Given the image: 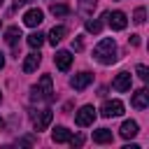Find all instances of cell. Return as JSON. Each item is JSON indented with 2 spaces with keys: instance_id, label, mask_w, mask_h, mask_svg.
I'll return each instance as SVG.
<instances>
[{
  "instance_id": "cell-25",
  "label": "cell",
  "mask_w": 149,
  "mask_h": 149,
  "mask_svg": "<svg viewBox=\"0 0 149 149\" xmlns=\"http://www.w3.org/2000/svg\"><path fill=\"white\" fill-rule=\"evenodd\" d=\"M72 47H74L77 51H81V49H84V40H81V37H77V40L72 42Z\"/></svg>"
},
{
  "instance_id": "cell-2",
  "label": "cell",
  "mask_w": 149,
  "mask_h": 149,
  "mask_svg": "<svg viewBox=\"0 0 149 149\" xmlns=\"http://www.w3.org/2000/svg\"><path fill=\"white\" fill-rule=\"evenodd\" d=\"M33 100H44L51 102L54 100V84H51V74H42L37 86L33 88Z\"/></svg>"
},
{
  "instance_id": "cell-19",
  "label": "cell",
  "mask_w": 149,
  "mask_h": 149,
  "mask_svg": "<svg viewBox=\"0 0 149 149\" xmlns=\"http://www.w3.org/2000/svg\"><path fill=\"white\" fill-rule=\"evenodd\" d=\"M49 12H51L54 16H68V14H70V7H68V5H56V2H54V5L49 7Z\"/></svg>"
},
{
  "instance_id": "cell-10",
  "label": "cell",
  "mask_w": 149,
  "mask_h": 149,
  "mask_svg": "<svg viewBox=\"0 0 149 149\" xmlns=\"http://www.w3.org/2000/svg\"><path fill=\"white\" fill-rule=\"evenodd\" d=\"M54 63H56V68H58L61 72H68L70 65H72V56H70V51H56Z\"/></svg>"
},
{
  "instance_id": "cell-23",
  "label": "cell",
  "mask_w": 149,
  "mask_h": 149,
  "mask_svg": "<svg viewBox=\"0 0 149 149\" xmlns=\"http://www.w3.org/2000/svg\"><path fill=\"white\" fill-rule=\"evenodd\" d=\"M95 2H98V0H81V9H84L86 14H91V12L95 9Z\"/></svg>"
},
{
  "instance_id": "cell-28",
  "label": "cell",
  "mask_w": 149,
  "mask_h": 149,
  "mask_svg": "<svg viewBox=\"0 0 149 149\" xmlns=\"http://www.w3.org/2000/svg\"><path fill=\"white\" fill-rule=\"evenodd\" d=\"M2 68H5V56L0 54V70H2Z\"/></svg>"
},
{
  "instance_id": "cell-14",
  "label": "cell",
  "mask_w": 149,
  "mask_h": 149,
  "mask_svg": "<svg viewBox=\"0 0 149 149\" xmlns=\"http://www.w3.org/2000/svg\"><path fill=\"white\" fill-rule=\"evenodd\" d=\"M119 133H121L123 140H130V137L137 135V123H135V121H123V126H121Z\"/></svg>"
},
{
  "instance_id": "cell-30",
  "label": "cell",
  "mask_w": 149,
  "mask_h": 149,
  "mask_svg": "<svg viewBox=\"0 0 149 149\" xmlns=\"http://www.w3.org/2000/svg\"><path fill=\"white\" fill-rule=\"evenodd\" d=\"M0 100H2V93H0Z\"/></svg>"
},
{
  "instance_id": "cell-7",
  "label": "cell",
  "mask_w": 149,
  "mask_h": 149,
  "mask_svg": "<svg viewBox=\"0 0 149 149\" xmlns=\"http://www.w3.org/2000/svg\"><path fill=\"white\" fill-rule=\"evenodd\" d=\"M42 21H44V12H42V9H37V7H33V9H28V12L23 14V23H26L28 28L40 26Z\"/></svg>"
},
{
  "instance_id": "cell-15",
  "label": "cell",
  "mask_w": 149,
  "mask_h": 149,
  "mask_svg": "<svg viewBox=\"0 0 149 149\" xmlns=\"http://www.w3.org/2000/svg\"><path fill=\"white\" fill-rule=\"evenodd\" d=\"M93 142H98V144L112 142V130H109V128H98V130H93Z\"/></svg>"
},
{
  "instance_id": "cell-21",
  "label": "cell",
  "mask_w": 149,
  "mask_h": 149,
  "mask_svg": "<svg viewBox=\"0 0 149 149\" xmlns=\"http://www.w3.org/2000/svg\"><path fill=\"white\" fill-rule=\"evenodd\" d=\"M133 16H135V23H144V16H147V9H144V7H137Z\"/></svg>"
},
{
  "instance_id": "cell-6",
  "label": "cell",
  "mask_w": 149,
  "mask_h": 149,
  "mask_svg": "<svg viewBox=\"0 0 149 149\" xmlns=\"http://www.w3.org/2000/svg\"><path fill=\"white\" fill-rule=\"evenodd\" d=\"M51 119H54V112H51V109H42V112H37V114H33V126H35V130H44V128L51 123Z\"/></svg>"
},
{
  "instance_id": "cell-11",
  "label": "cell",
  "mask_w": 149,
  "mask_h": 149,
  "mask_svg": "<svg viewBox=\"0 0 149 149\" xmlns=\"http://www.w3.org/2000/svg\"><path fill=\"white\" fill-rule=\"evenodd\" d=\"M130 105H133L135 109H144V107L149 105V93H147V88L135 91V93H133V98H130Z\"/></svg>"
},
{
  "instance_id": "cell-12",
  "label": "cell",
  "mask_w": 149,
  "mask_h": 149,
  "mask_svg": "<svg viewBox=\"0 0 149 149\" xmlns=\"http://www.w3.org/2000/svg\"><path fill=\"white\" fill-rule=\"evenodd\" d=\"M40 63H42V56H40L37 51H33V54H28V56H26V61H23V65H21V68H23V72H35Z\"/></svg>"
},
{
  "instance_id": "cell-3",
  "label": "cell",
  "mask_w": 149,
  "mask_h": 149,
  "mask_svg": "<svg viewBox=\"0 0 149 149\" xmlns=\"http://www.w3.org/2000/svg\"><path fill=\"white\" fill-rule=\"evenodd\" d=\"M93 121H95V109H93V105H84V107L74 114V123H77V126H81V128L91 126Z\"/></svg>"
},
{
  "instance_id": "cell-31",
  "label": "cell",
  "mask_w": 149,
  "mask_h": 149,
  "mask_svg": "<svg viewBox=\"0 0 149 149\" xmlns=\"http://www.w3.org/2000/svg\"><path fill=\"white\" fill-rule=\"evenodd\" d=\"M2 2H5V0H0V5H2Z\"/></svg>"
},
{
  "instance_id": "cell-8",
  "label": "cell",
  "mask_w": 149,
  "mask_h": 149,
  "mask_svg": "<svg viewBox=\"0 0 149 149\" xmlns=\"http://www.w3.org/2000/svg\"><path fill=\"white\" fill-rule=\"evenodd\" d=\"M91 81H93V74H91V72H79V74H74V77L70 79V86H72L74 91H84Z\"/></svg>"
},
{
  "instance_id": "cell-18",
  "label": "cell",
  "mask_w": 149,
  "mask_h": 149,
  "mask_svg": "<svg viewBox=\"0 0 149 149\" xmlns=\"http://www.w3.org/2000/svg\"><path fill=\"white\" fill-rule=\"evenodd\" d=\"M44 44V35L40 33V30H35V33H30L28 35V47H33V49H40Z\"/></svg>"
},
{
  "instance_id": "cell-1",
  "label": "cell",
  "mask_w": 149,
  "mask_h": 149,
  "mask_svg": "<svg viewBox=\"0 0 149 149\" xmlns=\"http://www.w3.org/2000/svg\"><path fill=\"white\" fill-rule=\"evenodd\" d=\"M93 56H95V61H100L102 65H112V63L116 61V44H114V40H112V37L100 40L98 47L93 49Z\"/></svg>"
},
{
  "instance_id": "cell-4",
  "label": "cell",
  "mask_w": 149,
  "mask_h": 149,
  "mask_svg": "<svg viewBox=\"0 0 149 149\" xmlns=\"http://www.w3.org/2000/svg\"><path fill=\"white\" fill-rule=\"evenodd\" d=\"M123 114V102L121 100H105L102 105V116L112 119V116H121Z\"/></svg>"
},
{
  "instance_id": "cell-29",
  "label": "cell",
  "mask_w": 149,
  "mask_h": 149,
  "mask_svg": "<svg viewBox=\"0 0 149 149\" xmlns=\"http://www.w3.org/2000/svg\"><path fill=\"white\" fill-rule=\"evenodd\" d=\"M2 126H5V121H2V116H0V128H2Z\"/></svg>"
},
{
  "instance_id": "cell-20",
  "label": "cell",
  "mask_w": 149,
  "mask_h": 149,
  "mask_svg": "<svg viewBox=\"0 0 149 149\" xmlns=\"http://www.w3.org/2000/svg\"><path fill=\"white\" fill-rule=\"evenodd\" d=\"M86 30L98 35V33L102 30V21H98V19H93V21H86Z\"/></svg>"
},
{
  "instance_id": "cell-27",
  "label": "cell",
  "mask_w": 149,
  "mask_h": 149,
  "mask_svg": "<svg viewBox=\"0 0 149 149\" xmlns=\"http://www.w3.org/2000/svg\"><path fill=\"white\" fill-rule=\"evenodd\" d=\"M23 2H33V0H16V5H14V7H21Z\"/></svg>"
},
{
  "instance_id": "cell-26",
  "label": "cell",
  "mask_w": 149,
  "mask_h": 149,
  "mask_svg": "<svg viewBox=\"0 0 149 149\" xmlns=\"http://www.w3.org/2000/svg\"><path fill=\"white\" fill-rule=\"evenodd\" d=\"M130 44L137 47V44H140V35H130Z\"/></svg>"
},
{
  "instance_id": "cell-24",
  "label": "cell",
  "mask_w": 149,
  "mask_h": 149,
  "mask_svg": "<svg viewBox=\"0 0 149 149\" xmlns=\"http://www.w3.org/2000/svg\"><path fill=\"white\" fill-rule=\"evenodd\" d=\"M70 144H72V147H81V144H84V137H81V135H77V137H70Z\"/></svg>"
},
{
  "instance_id": "cell-13",
  "label": "cell",
  "mask_w": 149,
  "mask_h": 149,
  "mask_svg": "<svg viewBox=\"0 0 149 149\" xmlns=\"http://www.w3.org/2000/svg\"><path fill=\"white\" fill-rule=\"evenodd\" d=\"M19 37H21V28H19V26H9V28L5 30V42H7L9 47H14V49H16V44H19Z\"/></svg>"
},
{
  "instance_id": "cell-22",
  "label": "cell",
  "mask_w": 149,
  "mask_h": 149,
  "mask_svg": "<svg viewBox=\"0 0 149 149\" xmlns=\"http://www.w3.org/2000/svg\"><path fill=\"white\" fill-rule=\"evenodd\" d=\"M135 72H137V77H140L142 81H147V79H149V70H147V65H137V68H135Z\"/></svg>"
},
{
  "instance_id": "cell-5",
  "label": "cell",
  "mask_w": 149,
  "mask_h": 149,
  "mask_svg": "<svg viewBox=\"0 0 149 149\" xmlns=\"http://www.w3.org/2000/svg\"><path fill=\"white\" fill-rule=\"evenodd\" d=\"M105 19H107V23H109L114 30H123V28H126V23H128L126 14H123V12H119V9H116V12H107V14H105Z\"/></svg>"
},
{
  "instance_id": "cell-16",
  "label": "cell",
  "mask_w": 149,
  "mask_h": 149,
  "mask_svg": "<svg viewBox=\"0 0 149 149\" xmlns=\"http://www.w3.org/2000/svg\"><path fill=\"white\" fill-rule=\"evenodd\" d=\"M51 137H54V142H70V130L65 128V126H56L54 128V133H51Z\"/></svg>"
},
{
  "instance_id": "cell-9",
  "label": "cell",
  "mask_w": 149,
  "mask_h": 149,
  "mask_svg": "<svg viewBox=\"0 0 149 149\" xmlns=\"http://www.w3.org/2000/svg\"><path fill=\"white\" fill-rule=\"evenodd\" d=\"M130 84H133V77L130 72H119L112 81V88L114 91H130Z\"/></svg>"
},
{
  "instance_id": "cell-17",
  "label": "cell",
  "mask_w": 149,
  "mask_h": 149,
  "mask_svg": "<svg viewBox=\"0 0 149 149\" xmlns=\"http://www.w3.org/2000/svg\"><path fill=\"white\" fill-rule=\"evenodd\" d=\"M65 33H68V30H65V26H54V28H51V33H49V42L56 47V44L65 37Z\"/></svg>"
}]
</instances>
